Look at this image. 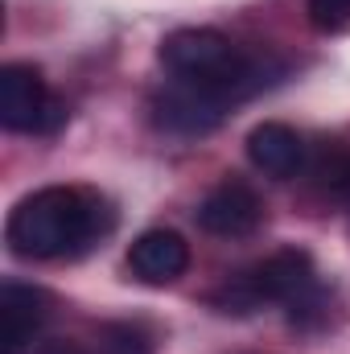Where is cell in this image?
I'll use <instances>...</instances> for the list:
<instances>
[{"instance_id": "1", "label": "cell", "mask_w": 350, "mask_h": 354, "mask_svg": "<svg viewBox=\"0 0 350 354\" xmlns=\"http://www.w3.org/2000/svg\"><path fill=\"white\" fill-rule=\"evenodd\" d=\"M107 227L111 210L99 194L79 185H46L12 206L4 239L21 260H62L87 252Z\"/></svg>"}, {"instance_id": "2", "label": "cell", "mask_w": 350, "mask_h": 354, "mask_svg": "<svg viewBox=\"0 0 350 354\" xmlns=\"http://www.w3.org/2000/svg\"><path fill=\"white\" fill-rule=\"evenodd\" d=\"M165 71L198 91H210L223 103H239L264 87V66L248 58L231 37L219 29H177L161 41Z\"/></svg>"}, {"instance_id": "3", "label": "cell", "mask_w": 350, "mask_h": 354, "mask_svg": "<svg viewBox=\"0 0 350 354\" xmlns=\"http://www.w3.org/2000/svg\"><path fill=\"white\" fill-rule=\"evenodd\" d=\"M210 301L223 313H252L260 305H288L293 313L313 309L317 305V272H313L309 252L284 248V252L268 256L264 264L231 276Z\"/></svg>"}, {"instance_id": "4", "label": "cell", "mask_w": 350, "mask_h": 354, "mask_svg": "<svg viewBox=\"0 0 350 354\" xmlns=\"http://www.w3.org/2000/svg\"><path fill=\"white\" fill-rule=\"evenodd\" d=\"M66 120L62 103L50 95L42 71L8 62L0 71V124L8 132H54Z\"/></svg>"}, {"instance_id": "5", "label": "cell", "mask_w": 350, "mask_h": 354, "mask_svg": "<svg viewBox=\"0 0 350 354\" xmlns=\"http://www.w3.org/2000/svg\"><path fill=\"white\" fill-rule=\"evenodd\" d=\"M264 223L260 194L243 177H223L198 206V227L219 239H243Z\"/></svg>"}, {"instance_id": "6", "label": "cell", "mask_w": 350, "mask_h": 354, "mask_svg": "<svg viewBox=\"0 0 350 354\" xmlns=\"http://www.w3.org/2000/svg\"><path fill=\"white\" fill-rule=\"evenodd\" d=\"M227 111H231V103L214 99L210 91L190 87L181 79H174L169 87H161L157 99H153V120L161 128H169V132H185V136H202V132L219 128Z\"/></svg>"}, {"instance_id": "7", "label": "cell", "mask_w": 350, "mask_h": 354, "mask_svg": "<svg viewBox=\"0 0 350 354\" xmlns=\"http://www.w3.org/2000/svg\"><path fill=\"white\" fill-rule=\"evenodd\" d=\"M46 317H50V297L33 284L8 280L0 288V354H25Z\"/></svg>"}, {"instance_id": "8", "label": "cell", "mask_w": 350, "mask_h": 354, "mask_svg": "<svg viewBox=\"0 0 350 354\" xmlns=\"http://www.w3.org/2000/svg\"><path fill=\"white\" fill-rule=\"evenodd\" d=\"M128 268L145 284H174L177 276L190 268V243L177 231H165V227L145 231L128 248Z\"/></svg>"}, {"instance_id": "9", "label": "cell", "mask_w": 350, "mask_h": 354, "mask_svg": "<svg viewBox=\"0 0 350 354\" xmlns=\"http://www.w3.org/2000/svg\"><path fill=\"white\" fill-rule=\"evenodd\" d=\"M248 157H252V165L260 174L284 181V177H297L305 169V140L288 124L264 120V124L252 128V136H248Z\"/></svg>"}, {"instance_id": "10", "label": "cell", "mask_w": 350, "mask_h": 354, "mask_svg": "<svg viewBox=\"0 0 350 354\" xmlns=\"http://www.w3.org/2000/svg\"><path fill=\"white\" fill-rule=\"evenodd\" d=\"M83 346H87V354H153V338H149V330H140L132 322H107Z\"/></svg>"}, {"instance_id": "11", "label": "cell", "mask_w": 350, "mask_h": 354, "mask_svg": "<svg viewBox=\"0 0 350 354\" xmlns=\"http://www.w3.org/2000/svg\"><path fill=\"white\" fill-rule=\"evenodd\" d=\"M309 174L317 177L322 189L330 194H347L350 189V153L342 145H326L313 161H309Z\"/></svg>"}, {"instance_id": "12", "label": "cell", "mask_w": 350, "mask_h": 354, "mask_svg": "<svg viewBox=\"0 0 350 354\" xmlns=\"http://www.w3.org/2000/svg\"><path fill=\"white\" fill-rule=\"evenodd\" d=\"M309 21L317 29H342L350 21V0H309Z\"/></svg>"}, {"instance_id": "13", "label": "cell", "mask_w": 350, "mask_h": 354, "mask_svg": "<svg viewBox=\"0 0 350 354\" xmlns=\"http://www.w3.org/2000/svg\"><path fill=\"white\" fill-rule=\"evenodd\" d=\"M37 354H87V346L79 338H54V342H46Z\"/></svg>"}]
</instances>
